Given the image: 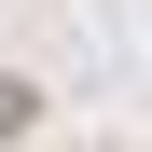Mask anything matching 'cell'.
I'll return each mask as SVG.
<instances>
[{"label":"cell","mask_w":152,"mask_h":152,"mask_svg":"<svg viewBox=\"0 0 152 152\" xmlns=\"http://www.w3.org/2000/svg\"><path fill=\"white\" fill-rule=\"evenodd\" d=\"M42 124V97H28V69H0V138H28Z\"/></svg>","instance_id":"cell-1"}]
</instances>
